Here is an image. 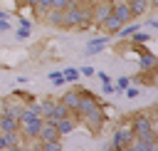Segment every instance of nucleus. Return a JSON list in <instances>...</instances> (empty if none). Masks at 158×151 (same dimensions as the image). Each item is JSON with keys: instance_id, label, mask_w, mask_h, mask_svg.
<instances>
[{"instance_id": "1", "label": "nucleus", "mask_w": 158, "mask_h": 151, "mask_svg": "<svg viewBox=\"0 0 158 151\" xmlns=\"http://www.w3.org/2000/svg\"><path fill=\"white\" fill-rule=\"evenodd\" d=\"M131 131H133V139H141V141H158V134L153 129V121L146 116V114H138L131 124Z\"/></svg>"}, {"instance_id": "2", "label": "nucleus", "mask_w": 158, "mask_h": 151, "mask_svg": "<svg viewBox=\"0 0 158 151\" xmlns=\"http://www.w3.org/2000/svg\"><path fill=\"white\" fill-rule=\"evenodd\" d=\"M42 116H22L20 119V136H22V141H27V144H35L37 141V136H40V129H42Z\"/></svg>"}, {"instance_id": "3", "label": "nucleus", "mask_w": 158, "mask_h": 151, "mask_svg": "<svg viewBox=\"0 0 158 151\" xmlns=\"http://www.w3.org/2000/svg\"><path fill=\"white\" fill-rule=\"evenodd\" d=\"M79 121L81 124H86L89 126V131L96 136V134H101V126H104V109H101V104H96V106H91L86 114H81L79 116Z\"/></svg>"}, {"instance_id": "4", "label": "nucleus", "mask_w": 158, "mask_h": 151, "mask_svg": "<svg viewBox=\"0 0 158 151\" xmlns=\"http://www.w3.org/2000/svg\"><path fill=\"white\" fill-rule=\"evenodd\" d=\"M131 141H133L131 126H121V129H116L114 136H111V149H128Z\"/></svg>"}, {"instance_id": "5", "label": "nucleus", "mask_w": 158, "mask_h": 151, "mask_svg": "<svg viewBox=\"0 0 158 151\" xmlns=\"http://www.w3.org/2000/svg\"><path fill=\"white\" fill-rule=\"evenodd\" d=\"M109 15H111V2H106V0H99V2L94 0L91 2V22L94 25H101Z\"/></svg>"}, {"instance_id": "6", "label": "nucleus", "mask_w": 158, "mask_h": 151, "mask_svg": "<svg viewBox=\"0 0 158 151\" xmlns=\"http://www.w3.org/2000/svg\"><path fill=\"white\" fill-rule=\"evenodd\" d=\"M109 40H111L109 35H101V37H91V40L86 42V47H84V52H81V54H84V57H94V54H99V52L106 47V42H109Z\"/></svg>"}, {"instance_id": "7", "label": "nucleus", "mask_w": 158, "mask_h": 151, "mask_svg": "<svg viewBox=\"0 0 158 151\" xmlns=\"http://www.w3.org/2000/svg\"><path fill=\"white\" fill-rule=\"evenodd\" d=\"M57 139H62L59 136V129H57V124L54 121H42V129H40V136H37V141H57Z\"/></svg>"}, {"instance_id": "8", "label": "nucleus", "mask_w": 158, "mask_h": 151, "mask_svg": "<svg viewBox=\"0 0 158 151\" xmlns=\"http://www.w3.org/2000/svg\"><path fill=\"white\" fill-rule=\"evenodd\" d=\"M111 15L123 25V22H131L133 17H131V10H128V2L126 0H118V2H114L111 5Z\"/></svg>"}, {"instance_id": "9", "label": "nucleus", "mask_w": 158, "mask_h": 151, "mask_svg": "<svg viewBox=\"0 0 158 151\" xmlns=\"http://www.w3.org/2000/svg\"><path fill=\"white\" fill-rule=\"evenodd\" d=\"M54 124H57V129H59V136H67V134H72V131L79 126V121H77V116H74V114H67V116L57 119Z\"/></svg>"}, {"instance_id": "10", "label": "nucleus", "mask_w": 158, "mask_h": 151, "mask_svg": "<svg viewBox=\"0 0 158 151\" xmlns=\"http://www.w3.org/2000/svg\"><path fill=\"white\" fill-rule=\"evenodd\" d=\"M59 101H62L69 111H74V109L79 106V84H77V89H67V92L59 97Z\"/></svg>"}, {"instance_id": "11", "label": "nucleus", "mask_w": 158, "mask_h": 151, "mask_svg": "<svg viewBox=\"0 0 158 151\" xmlns=\"http://www.w3.org/2000/svg\"><path fill=\"white\" fill-rule=\"evenodd\" d=\"M156 64H158V59H156V54H153L151 50H146L143 54H138V69H143V72H153Z\"/></svg>"}, {"instance_id": "12", "label": "nucleus", "mask_w": 158, "mask_h": 151, "mask_svg": "<svg viewBox=\"0 0 158 151\" xmlns=\"http://www.w3.org/2000/svg\"><path fill=\"white\" fill-rule=\"evenodd\" d=\"M22 111H25V104H17L15 99H5V101H2V111H0V114H10V116L20 119V116H22Z\"/></svg>"}, {"instance_id": "13", "label": "nucleus", "mask_w": 158, "mask_h": 151, "mask_svg": "<svg viewBox=\"0 0 158 151\" xmlns=\"http://www.w3.org/2000/svg\"><path fill=\"white\" fill-rule=\"evenodd\" d=\"M128 2V10H131V17H143L151 7H148V0H126Z\"/></svg>"}, {"instance_id": "14", "label": "nucleus", "mask_w": 158, "mask_h": 151, "mask_svg": "<svg viewBox=\"0 0 158 151\" xmlns=\"http://www.w3.org/2000/svg\"><path fill=\"white\" fill-rule=\"evenodd\" d=\"M20 129V119L10 116V114H0V134H7V131H17Z\"/></svg>"}, {"instance_id": "15", "label": "nucleus", "mask_w": 158, "mask_h": 151, "mask_svg": "<svg viewBox=\"0 0 158 151\" xmlns=\"http://www.w3.org/2000/svg\"><path fill=\"white\" fill-rule=\"evenodd\" d=\"M118 27H121V22H118L114 15H109V17L99 25V30H104V35H109V37H114V35L118 32Z\"/></svg>"}, {"instance_id": "16", "label": "nucleus", "mask_w": 158, "mask_h": 151, "mask_svg": "<svg viewBox=\"0 0 158 151\" xmlns=\"http://www.w3.org/2000/svg\"><path fill=\"white\" fill-rule=\"evenodd\" d=\"M47 25H52V27H62V10H54V7H49L47 10V15L42 17Z\"/></svg>"}, {"instance_id": "17", "label": "nucleus", "mask_w": 158, "mask_h": 151, "mask_svg": "<svg viewBox=\"0 0 158 151\" xmlns=\"http://www.w3.org/2000/svg\"><path fill=\"white\" fill-rule=\"evenodd\" d=\"M2 136H5V144H7V149H17V146H20V141H22L20 131H7V134H2Z\"/></svg>"}, {"instance_id": "18", "label": "nucleus", "mask_w": 158, "mask_h": 151, "mask_svg": "<svg viewBox=\"0 0 158 151\" xmlns=\"http://www.w3.org/2000/svg\"><path fill=\"white\" fill-rule=\"evenodd\" d=\"M42 151H59L62 149V139H57V141H35Z\"/></svg>"}, {"instance_id": "19", "label": "nucleus", "mask_w": 158, "mask_h": 151, "mask_svg": "<svg viewBox=\"0 0 158 151\" xmlns=\"http://www.w3.org/2000/svg\"><path fill=\"white\" fill-rule=\"evenodd\" d=\"M148 40H151V37H148V32H143V27L136 30V32L131 35V42H133V45H146Z\"/></svg>"}, {"instance_id": "20", "label": "nucleus", "mask_w": 158, "mask_h": 151, "mask_svg": "<svg viewBox=\"0 0 158 151\" xmlns=\"http://www.w3.org/2000/svg\"><path fill=\"white\" fill-rule=\"evenodd\" d=\"M49 7H52V0H37V5H35V12H37L40 17H44Z\"/></svg>"}, {"instance_id": "21", "label": "nucleus", "mask_w": 158, "mask_h": 151, "mask_svg": "<svg viewBox=\"0 0 158 151\" xmlns=\"http://www.w3.org/2000/svg\"><path fill=\"white\" fill-rule=\"evenodd\" d=\"M62 74H64L67 82H79V69L77 67H67V69H62Z\"/></svg>"}, {"instance_id": "22", "label": "nucleus", "mask_w": 158, "mask_h": 151, "mask_svg": "<svg viewBox=\"0 0 158 151\" xmlns=\"http://www.w3.org/2000/svg\"><path fill=\"white\" fill-rule=\"evenodd\" d=\"M111 84H114V92H118V94H121V92L131 84V79H128V77H118V79H116V82H111Z\"/></svg>"}, {"instance_id": "23", "label": "nucleus", "mask_w": 158, "mask_h": 151, "mask_svg": "<svg viewBox=\"0 0 158 151\" xmlns=\"http://www.w3.org/2000/svg\"><path fill=\"white\" fill-rule=\"evenodd\" d=\"M49 82H52V84H57V87H62L67 79H64V74H62V69H59V72H52V74H49Z\"/></svg>"}, {"instance_id": "24", "label": "nucleus", "mask_w": 158, "mask_h": 151, "mask_svg": "<svg viewBox=\"0 0 158 151\" xmlns=\"http://www.w3.org/2000/svg\"><path fill=\"white\" fill-rule=\"evenodd\" d=\"M123 92H126V97H128V99H136V97L141 94V89H138V87H131V84H128Z\"/></svg>"}, {"instance_id": "25", "label": "nucleus", "mask_w": 158, "mask_h": 151, "mask_svg": "<svg viewBox=\"0 0 158 151\" xmlns=\"http://www.w3.org/2000/svg\"><path fill=\"white\" fill-rule=\"evenodd\" d=\"M69 2H74V0H52V7H54V10H64Z\"/></svg>"}, {"instance_id": "26", "label": "nucleus", "mask_w": 158, "mask_h": 151, "mask_svg": "<svg viewBox=\"0 0 158 151\" xmlns=\"http://www.w3.org/2000/svg\"><path fill=\"white\" fill-rule=\"evenodd\" d=\"M15 35H17V40H27V37H30V27H22V25H20V30H17Z\"/></svg>"}, {"instance_id": "27", "label": "nucleus", "mask_w": 158, "mask_h": 151, "mask_svg": "<svg viewBox=\"0 0 158 151\" xmlns=\"http://www.w3.org/2000/svg\"><path fill=\"white\" fill-rule=\"evenodd\" d=\"M94 72H96V67H91V64H86V67L79 69V74H84V77H94Z\"/></svg>"}, {"instance_id": "28", "label": "nucleus", "mask_w": 158, "mask_h": 151, "mask_svg": "<svg viewBox=\"0 0 158 151\" xmlns=\"http://www.w3.org/2000/svg\"><path fill=\"white\" fill-rule=\"evenodd\" d=\"M101 92H104V94H114V84H111V79L101 82Z\"/></svg>"}, {"instance_id": "29", "label": "nucleus", "mask_w": 158, "mask_h": 151, "mask_svg": "<svg viewBox=\"0 0 158 151\" xmlns=\"http://www.w3.org/2000/svg\"><path fill=\"white\" fill-rule=\"evenodd\" d=\"M146 27H158V20H156V17H148V20H146Z\"/></svg>"}, {"instance_id": "30", "label": "nucleus", "mask_w": 158, "mask_h": 151, "mask_svg": "<svg viewBox=\"0 0 158 151\" xmlns=\"http://www.w3.org/2000/svg\"><path fill=\"white\" fill-rule=\"evenodd\" d=\"M10 30V22L7 20H0V32H7Z\"/></svg>"}, {"instance_id": "31", "label": "nucleus", "mask_w": 158, "mask_h": 151, "mask_svg": "<svg viewBox=\"0 0 158 151\" xmlns=\"http://www.w3.org/2000/svg\"><path fill=\"white\" fill-rule=\"evenodd\" d=\"M2 149H7V144H5V136L0 134V151H2Z\"/></svg>"}, {"instance_id": "32", "label": "nucleus", "mask_w": 158, "mask_h": 151, "mask_svg": "<svg viewBox=\"0 0 158 151\" xmlns=\"http://www.w3.org/2000/svg\"><path fill=\"white\" fill-rule=\"evenodd\" d=\"M25 5H30V7H35V5H37V0H25Z\"/></svg>"}, {"instance_id": "33", "label": "nucleus", "mask_w": 158, "mask_h": 151, "mask_svg": "<svg viewBox=\"0 0 158 151\" xmlns=\"http://www.w3.org/2000/svg\"><path fill=\"white\" fill-rule=\"evenodd\" d=\"M0 20H7V12L5 10H0Z\"/></svg>"}, {"instance_id": "34", "label": "nucleus", "mask_w": 158, "mask_h": 151, "mask_svg": "<svg viewBox=\"0 0 158 151\" xmlns=\"http://www.w3.org/2000/svg\"><path fill=\"white\" fill-rule=\"evenodd\" d=\"M15 2H17V5H25V0H15Z\"/></svg>"}, {"instance_id": "35", "label": "nucleus", "mask_w": 158, "mask_h": 151, "mask_svg": "<svg viewBox=\"0 0 158 151\" xmlns=\"http://www.w3.org/2000/svg\"><path fill=\"white\" fill-rule=\"evenodd\" d=\"M77 2H94V0H77Z\"/></svg>"}]
</instances>
